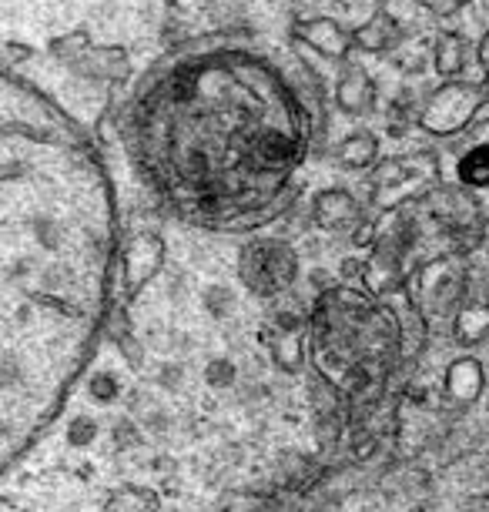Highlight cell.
<instances>
[{"label":"cell","mask_w":489,"mask_h":512,"mask_svg":"<svg viewBox=\"0 0 489 512\" xmlns=\"http://www.w3.org/2000/svg\"><path fill=\"white\" fill-rule=\"evenodd\" d=\"M423 305L436 318H456L466 305V272L456 268L453 258H439L423 272Z\"/></svg>","instance_id":"6"},{"label":"cell","mask_w":489,"mask_h":512,"mask_svg":"<svg viewBox=\"0 0 489 512\" xmlns=\"http://www.w3.org/2000/svg\"><path fill=\"white\" fill-rule=\"evenodd\" d=\"M466 512H489V492H479L476 499H469Z\"/></svg>","instance_id":"32"},{"label":"cell","mask_w":489,"mask_h":512,"mask_svg":"<svg viewBox=\"0 0 489 512\" xmlns=\"http://www.w3.org/2000/svg\"><path fill=\"white\" fill-rule=\"evenodd\" d=\"M201 302H205L208 315H215V318H228L235 312V292L228 285H208Z\"/></svg>","instance_id":"19"},{"label":"cell","mask_w":489,"mask_h":512,"mask_svg":"<svg viewBox=\"0 0 489 512\" xmlns=\"http://www.w3.org/2000/svg\"><path fill=\"white\" fill-rule=\"evenodd\" d=\"M141 422H145L148 432H155V436H165V432L171 429V419L165 409H158V405H151V409L141 412Z\"/></svg>","instance_id":"27"},{"label":"cell","mask_w":489,"mask_h":512,"mask_svg":"<svg viewBox=\"0 0 489 512\" xmlns=\"http://www.w3.org/2000/svg\"><path fill=\"white\" fill-rule=\"evenodd\" d=\"M312 405H315V412H339V389L325 379V375H315L312 379Z\"/></svg>","instance_id":"20"},{"label":"cell","mask_w":489,"mask_h":512,"mask_svg":"<svg viewBox=\"0 0 489 512\" xmlns=\"http://www.w3.org/2000/svg\"><path fill=\"white\" fill-rule=\"evenodd\" d=\"M469 482L473 486H489V459H476V466H469Z\"/></svg>","instance_id":"31"},{"label":"cell","mask_w":489,"mask_h":512,"mask_svg":"<svg viewBox=\"0 0 489 512\" xmlns=\"http://www.w3.org/2000/svg\"><path fill=\"white\" fill-rule=\"evenodd\" d=\"M165 265V241L155 231H138L124 248V285L128 295H138Z\"/></svg>","instance_id":"7"},{"label":"cell","mask_w":489,"mask_h":512,"mask_svg":"<svg viewBox=\"0 0 489 512\" xmlns=\"http://www.w3.org/2000/svg\"><path fill=\"white\" fill-rule=\"evenodd\" d=\"M459 181L476 191H486L489 188V144H476L463 154L459 161Z\"/></svg>","instance_id":"17"},{"label":"cell","mask_w":489,"mask_h":512,"mask_svg":"<svg viewBox=\"0 0 489 512\" xmlns=\"http://www.w3.org/2000/svg\"><path fill=\"white\" fill-rule=\"evenodd\" d=\"M379 158V141L369 131H352L349 138L339 144V161L352 171H366Z\"/></svg>","instance_id":"14"},{"label":"cell","mask_w":489,"mask_h":512,"mask_svg":"<svg viewBox=\"0 0 489 512\" xmlns=\"http://www.w3.org/2000/svg\"><path fill=\"white\" fill-rule=\"evenodd\" d=\"M356 44L362 47V51H369V54H382V51H389V47H396L399 44V24H396V17H389V14H376V17H369L366 24L359 27L356 34Z\"/></svg>","instance_id":"12"},{"label":"cell","mask_w":489,"mask_h":512,"mask_svg":"<svg viewBox=\"0 0 489 512\" xmlns=\"http://www.w3.org/2000/svg\"><path fill=\"white\" fill-rule=\"evenodd\" d=\"M0 251L4 392L37 412L88 362L108 315L118 208L88 131L14 67L0 91Z\"/></svg>","instance_id":"1"},{"label":"cell","mask_w":489,"mask_h":512,"mask_svg":"<svg viewBox=\"0 0 489 512\" xmlns=\"http://www.w3.org/2000/svg\"><path fill=\"white\" fill-rule=\"evenodd\" d=\"M479 64H483L486 71H489V31L483 37V44H479Z\"/></svg>","instance_id":"33"},{"label":"cell","mask_w":489,"mask_h":512,"mask_svg":"<svg viewBox=\"0 0 489 512\" xmlns=\"http://www.w3.org/2000/svg\"><path fill=\"white\" fill-rule=\"evenodd\" d=\"M238 275L255 298H275L289 292L299 278V255L278 238H255L242 248Z\"/></svg>","instance_id":"3"},{"label":"cell","mask_w":489,"mask_h":512,"mask_svg":"<svg viewBox=\"0 0 489 512\" xmlns=\"http://www.w3.org/2000/svg\"><path fill=\"white\" fill-rule=\"evenodd\" d=\"M158 509H161V496L155 489L128 486V489L114 492V496L104 502L101 512H158Z\"/></svg>","instance_id":"16"},{"label":"cell","mask_w":489,"mask_h":512,"mask_svg":"<svg viewBox=\"0 0 489 512\" xmlns=\"http://www.w3.org/2000/svg\"><path fill=\"white\" fill-rule=\"evenodd\" d=\"M312 218L319 228H329V231H339V228H352L359 225L362 218V208L356 195L342 188H329V191H319L312 201Z\"/></svg>","instance_id":"9"},{"label":"cell","mask_w":489,"mask_h":512,"mask_svg":"<svg viewBox=\"0 0 489 512\" xmlns=\"http://www.w3.org/2000/svg\"><path fill=\"white\" fill-rule=\"evenodd\" d=\"M433 64L436 71L443 77H456L463 71L466 64V41L459 34H443L436 41V51H433Z\"/></svg>","instance_id":"18"},{"label":"cell","mask_w":489,"mask_h":512,"mask_svg":"<svg viewBox=\"0 0 489 512\" xmlns=\"http://www.w3.org/2000/svg\"><path fill=\"white\" fill-rule=\"evenodd\" d=\"M379 452V436L376 432H369V429H356L352 432V439H349V456L356 459V462H369L372 456Z\"/></svg>","instance_id":"24"},{"label":"cell","mask_w":489,"mask_h":512,"mask_svg":"<svg viewBox=\"0 0 489 512\" xmlns=\"http://www.w3.org/2000/svg\"><path fill=\"white\" fill-rule=\"evenodd\" d=\"M483 104H486V94L479 84L449 81L443 88H436L433 98L426 101L419 124H423V131L433 134V138H453V134L466 131L469 124L479 121Z\"/></svg>","instance_id":"4"},{"label":"cell","mask_w":489,"mask_h":512,"mask_svg":"<svg viewBox=\"0 0 489 512\" xmlns=\"http://www.w3.org/2000/svg\"><path fill=\"white\" fill-rule=\"evenodd\" d=\"M453 332L463 345L483 342L489 332V305L486 302H466L453 318Z\"/></svg>","instance_id":"15"},{"label":"cell","mask_w":489,"mask_h":512,"mask_svg":"<svg viewBox=\"0 0 489 512\" xmlns=\"http://www.w3.org/2000/svg\"><path fill=\"white\" fill-rule=\"evenodd\" d=\"M352 241H356L359 248H376V225H369V221H359L356 235H352Z\"/></svg>","instance_id":"30"},{"label":"cell","mask_w":489,"mask_h":512,"mask_svg":"<svg viewBox=\"0 0 489 512\" xmlns=\"http://www.w3.org/2000/svg\"><path fill=\"white\" fill-rule=\"evenodd\" d=\"M88 395L94 402H101V405L114 402V399H118V379H114L111 372H94L88 379Z\"/></svg>","instance_id":"25"},{"label":"cell","mask_w":489,"mask_h":512,"mask_svg":"<svg viewBox=\"0 0 489 512\" xmlns=\"http://www.w3.org/2000/svg\"><path fill=\"white\" fill-rule=\"evenodd\" d=\"M181 375H185V372H181V365H175V362H171V365H161L158 382L165 385V389H178V385H181Z\"/></svg>","instance_id":"29"},{"label":"cell","mask_w":489,"mask_h":512,"mask_svg":"<svg viewBox=\"0 0 489 512\" xmlns=\"http://www.w3.org/2000/svg\"><path fill=\"white\" fill-rule=\"evenodd\" d=\"M94 439H98V419H91V415H78V419L67 425V442H71L74 449L91 446Z\"/></svg>","instance_id":"21"},{"label":"cell","mask_w":489,"mask_h":512,"mask_svg":"<svg viewBox=\"0 0 489 512\" xmlns=\"http://www.w3.org/2000/svg\"><path fill=\"white\" fill-rule=\"evenodd\" d=\"M295 37L302 44H309L315 54L329 57V61H342L349 54V47L356 44V37L332 17H305V21L295 24Z\"/></svg>","instance_id":"8"},{"label":"cell","mask_w":489,"mask_h":512,"mask_svg":"<svg viewBox=\"0 0 489 512\" xmlns=\"http://www.w3.org/2000/svg\"><path fill=\"white\" fill-rule=\"evenodd\" d=\"M436 175H439V161H436V154H426V151L389 161L386 168L379 171L376 188H372L376 191V205L382 211H389L402 205V201L419 198L436 181Z\"/></svg>","instance_id":"5"},{"label":"cell","mask_w":489,"mask_h":512,"mask_svg":"<svg viewBox=\"0 0 489 512\" xmlns=\"http://www.w3.org/2000/svg\"><path fill=\"white\" fill-rule=\"evenodd\" d=\"M121 138L141 185L181 221L258 228L289 201L312 114L289 74L248 47H188L138 84Z\"/></svg>","instance_id":"2"},{"label":"cell","mask_w":489,"mask_h":512,"mask_svg":"<svg viewBox=\"0 0 489 512\" xmlns=\"http://www.w3.org/2000/svg\"><path fill=\"white\" fill-rule=\"evenodd\" d=\"M372 98H376V84L362 67H349L335 84V101L345 114H366L372 108Z\"/></svg>","instance_id":"11"},{"label":"cell","mask_w":489,"mask_h":512,"mask_svg":"<svg viewBox=\"0 0 489 512\" xmlns=\"http://www.w3.org/2000/svg\"><path fill=\"white\" fill-rule=\"evenodd\" d=\"M268 352H272V362L282 372H299L302 365V328L299 332H285V328H268L265 335Z\"/></svg>","instance_id":"13"},{"label":"cell","mask_w":489,"mask_h":512,"mask_svg":"<svg viewBox=\"0 0 489 512\" xmlns=\"http://www.w3.org/2000/svg\"><path fill=\"white\" fill-rule=\"evenodd\" d=\"M416 4L433 14H456V11H463L469 0H416Z\"/></svg>","instance_id":"28"},{"label":"cell","mask_w":489,"mask_h":512,"mask_svg":"<svg viewBox=\"0 0 489 512\" xmlns=\"http://www.w3.org/2000/svg\"><path fill=\"white\" fill-rule=\"evenodd\" d=\"M483 385H486L483 362L473 359V355H463V359H456L446 369V395L456 409H469L483 395Z\"/></svg>","instance_id":"10"},{"label":"cell","mask_w":489,"mask_h":512,"mask_svg":"<svg viewBox=\"0 0 489 512\" xmlns=\"http://www.w3.org/2000/svg\"><path fill=\"white\" fill-rule=\"evenodd\" d=\"M111 439H114V449L118 452H128L141 442V429L134 425V419H118L111 429Z\"/></svg>","instance_id":"26"},{"label":"cell","mask_w":489,"mask_h":512,"mask_svg":"<svg viewBox=\"0 0 489 512\" xmlns=\"http://www.w3.org/2000/svg\"><path fill=\"white\" fill-rule=\"evenodd\" d=\"M429 395H426V389H409V402H426Z\"/></svg>","instance_id":"34"},{"label":"cell","mask_w":489,"mask_h":512,"mask_svg":"<svg viewBox=\"0 0 489 512\" xmlns=\"http://www.w3.org/2000/svg\"><path fill=\"white\" fill-rule=\"evenodd\" d=\"M372 385V372L366 369L362 362H352L345 365V375H342V389L352 395V399H359V395H366Z\"/></svg>","instance_id":"22"},{"label":"cell","mask_w":489,"mask_h":512,"mask_svg":"<svg viewBox=\"0 0 489 512\" xmlns=\"http://www.w3.org/2000/svg\"><path fill=\"white\" fill-rule=\"evenodd\" d=\"M238 379V369L232 359H212L205 369V382L212 385V389H228V385H235Z\"/></svg>","instance_id":"23"}]
</instances>
